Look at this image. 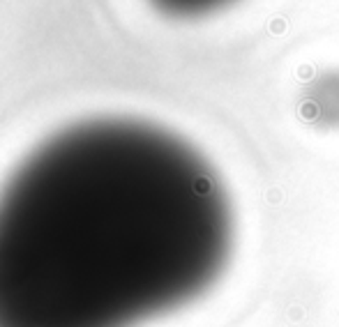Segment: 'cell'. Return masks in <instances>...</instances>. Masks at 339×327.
Listing matches in <instances>:
<instances>
[{"instance_id":"6da1fadb","label":"cell","mask_w":339,"mask_h":327,"mask_svg":"<svg viewBox=\"0 0 339 327\" xmlns=\"http://www.w3.org/2000/svg\"><path fill=\"white\" fill-rule=\"evenodd\" d=\"M233 247L226 184L192 143L72 124L0 189V327H141L210 293Z\"/></svg>"},{"instance_id":"7a4b0ae2","label":"cell","mask_w":339,"mask_h":327,"mask_svg":"<svg viewBox=\"0 0 339 327\" xmlns=\"http://www.w3.org/2000/svg\"><path fill=\"white\" fill-rule=\"evenodd\" d=\"M300 113L314 127L339 129V67L321 69L311 81L305 83Z\"/></svg>"},{"instance_id":"3957f363","label":"cell","mask_w":339,"mask_h":327,"mask_svg":"<svg viewBox=\"0 0 339 327\" xmlns=\"http://www.w3.org/2000/svg\"><path fill=\"white\" fill-rule=\"evenodd\" d=\"M233 3V0H153L162 12L171 14V16H203L215 9H222L224 5Z\"/></svg>"}]
</instances>
